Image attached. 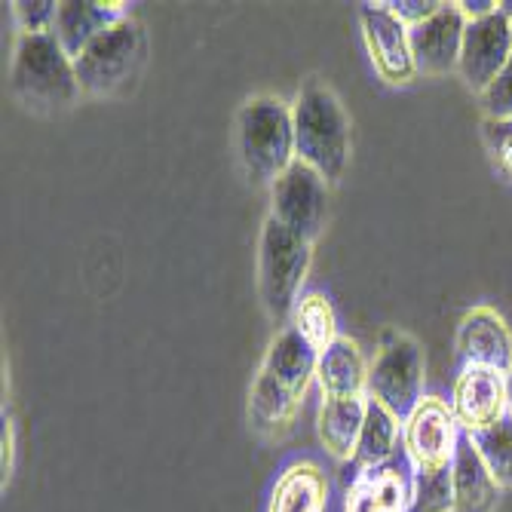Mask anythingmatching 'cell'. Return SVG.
Segmentation results:
<instances>
[{
  "instance_id": "obj_1",
  "label": "cell",
  "mask_w": 512,
  "mask_h": 512,
  "mask_svg": "<svg viewBox=\"0 0 512 512\" xmlns=\"http://www.w3.org/2000/svg\"><path fill=\"white\" fill-rule=\"evenodd\" d=\"M319 353L286 325L279 332L258 368L249 390V427L264 439H279L295 424L310 381L316 378Z\"/></svg>"
},
{
  "instance_id": "obj_2",
  "label": "cell",
  "mask_w": 512,
  "mask_h": 512,
  "mask_svg": "<svg viewBox=\"0 0 512 512\" xmlns=\"http://www.w3.org/2000/svg\"><path fill=\"white\" fill-rule=\"evenodd\" d=\"M295 154L335 184L350 163V117L335 92L322 80H307L292 105Z\"/></svg>"
},
{
  "instance_id": "obj_3",
  "label": "cell",
  "mask_w": 512,
  "mask_h": 512,
  "mask_svg": "<svg viewBox=\"0 0 512 512\" xmlns=\"http://www.w3.org/2000/svg\"><path fill=\"white\" fill-rule=\"evenodd\" d=\"M13 96L34 114H59L74 108L80 99V80L74 59L59 46L53 34H22L16 43L13 71H10Z\"/></svg>"
},
{
  "instance_id": "obj_4",
  "label": "cell",
  "mask_w": 512,
  "mask_h": 512,
  "mask_svg": "<svg viewBox=\"0 0 512 512\" xmlns=\"http://www.w3.org/2000/svg\"><path fill=\"white\" fill-rule=\"evenodd\" d=\"M240 163L255 184H273L295 160L292 108L276 96H255L237 117Z\"/></svg>"
},
{
  "instance_id": "obj_5",
  "label": "cell",
  "mask_w": 512,
  "mask_h": 512,
  "mask_svg": "<svg viewBox=\"0 0 512 512\" xmlns=\"http://www.w3.org/2000/svg\"><path fill=\"white\" fill-rule=\"evenodd\" d=\"M313 261V243L301 240L267 215L258 243V292L267 316L286 325L301 301V286Z\"/></svg>"
},
{
  "instance_id": "obj_6",
  "label": "cell",
  "mask_w": 512,
  "mask_h": 512,
  "mask_svg": "<svg viewBox=\"0 0 512 512\" xmlns=\"http://www.w3.org/2000/svg\"><path fill=\"white\" fill-rule=\"evenodd\" d=\"M145 56H148L145 28L132 16L120 19L74 62L80 89L86 96H114V92H120L138 77Z\"/></svg>"
},
{
  "instance_id": "obj_7",
  "label": "cell",
  "mask_w": 512,
  "mask_h": 512,
  "mask_svg": "<svg viewBox=\"0 0 512 512\" xmlns=\"http://www.w3.org/2000/svg\"><path fill=\"white\" fill-rule=\"evenodd\" d=\"M427 381L424 350L411 335H390L368 368V399L390 408L399 421L421 405Z\"/></svg>"
},
{
  "instance_id": "obj_8",
  "label": "cell",
  "mask_w": 512,
  "mask_h": 512,
  "mask_svg": "<svg viewBox=\"0 0 512 512\" xmlns=\"http://www.w3.org/2000/svg\"><path fill=\"white\" fill-rule=\"evenodd\" d=\"M270 218L301 240L316 243L329 218V181L307 163L295 160L270 184Z\"/></svg>"
},
{
  "instance_id": "obj_9",
  "label": "cell",
  "mask_w": 512,
  "mask_h": 512,
  "mask_svg": "<svg viewBox=\"0 0 512 512\" xmlns=\"http://www.w3.org/2000/svg\"><path fill=\"white\" fill-rule=\"evenodd\" d=\"M512 59V10L497 7L494 13L467 22L460 50V77L476 96L491 89V83L503 74Z\"/></svg>"
},
{
  "instance_id": "obj_10",
  "label": "cell",
  "mask_w": 512,
  "mask_h": 512,
  "mask_svg": "<svg viewBox=\"0 0 512 512\" xmlns=\"http://www.w3.org/2000/svg\"><path fill=\"white\" fill-rule=\"evenodd\" d=\"M460 442V427L454 411L439 396H424L402 421V451L417 473L451 467Z\"/></svg>"
},
{
  "instance_id": "obj_11",
  "label": "cell",
  "mask_w": 512,
  "mask_h": 512,
  "mask_svg": "<svg viewBox=\"0 0 512 512\" xmlns=\"http://www.w3.org/2000/svg\"><path fill=\"white\" fill-rule=\"evenodd\" d=\"M362 37L368 46L371 65L390 86H405L417 77L414 59H411V40L408 28L384 7V4H362L359 10Z\"/></svg>"
},
{
  "instance_id": "obj_12",
  "label": "cell",
  "mask_w": 512,
  "mask_h": 512,
  "mask_svg": "<svg viewBox=\"0 0 512 512\" xmlns=\"http://www.w3.org/2000/svg\"><path fill=\"white\" fill-rule=\"evenodd\" d=\"M451 411L460 433H479L488 430L491 424L503 421L509 414L506 405V375L494 368H476L463 365L454 381L451 393Z\"/></svg>"
},
{
  "instance_id": "obj_13",
  "label": "cell",
  "mask_w": 512,
  "mask_h": 512,
  "mask_svg": "<svg viewBox=\"0 0 512 512\" xmlns=\"http://www.w3.org/2000/svg\"><path fill=\"white\" fill-rule=\"evenodd\" d=\"M414 476L417 470L411 467L405 451L402 457L396 454L375 470L356 473L347 488L344 512H411Z\"/></svg>"
},
{
  "instance_id": "obj_14",
  "label": "cell",
  "mask_w": 512,
  "mask_h": 512,
  "mask_svg": "<svg viewBox=\"0 0 512 512\" xmlns=\"http://www.w3.org/2000/svg\"><path fill=\"white\" fill-rule=\"evenodd\" d=\"M463 34H467V16L460 13L457 4H442L436 16L408 28L411 59H414L417 74L442 77L454 71L460 65Z\"/></svg>"
},
{
  "instance_id": "obj_15",
  "label": "cell",
  "mask_w": 512,
  "mask_h": 512,
  "mask_svg": "<svg viewBox=\"0 0 512 512\" xmlns=\"http://www.w3.org/2000/svg\"><path fill=\"white\" fill-rule=\"evenodd\" d=\"M457 356L463 365L494 368L506 375L512 368V332L506 319L491 307H473L463 313L457 325Z\"/></svg>"
},
{
  "instance_id": "obj_16",
  "label": "cell",
  "mask_w": 512,
  "mask_h": 512,
  "mask_svg": "<svg viewBox=\"0 0 512 512\" xmlns=\"http://www.w3.org/2000/svg\"><path fill=\"white\" fill-rule=\"evenodd\" d=\"M126 4H99V0H65L59 4V16L53 25V37L68 53V59H80L92 43H96L108 28H114L129 13Z\"/></svg>"
},
{
  "instance_id": "obj_17",
  "label": "cell",
  "mask_w": 512,
  "mask_h": 512,
  "mask_svg": "<svg viewBox=\"0 0 512 512\" xmlns=\"http://www.w3.org/2000/svg\"><path fill=\"white\" fill-rule=\"evenodd\" d=\"M451 491H454V512H497L503 488L485 467L473 439L460 433L454 460H451Z\"/></svg>"
},
{
  "instance_id": "obj_18",
  "label": "cell",
  "mask_w": 512,
  "mask_h": 512,
  "mask_svg": "<svg viewBox=\"0 0 512 512\" xmlns=\"http://www.w3.org/2000/svg\"><path fill=\"white\" fill-rule=\"evenodd\" d=\"M368 362L356 341L338 335L319 353L316 378L322 387V399H356L368 393Z\"/></svg>"
},
{
  "instance_id": "obj_19",
  "label": "cell",
  "mask_w": 512,
  "mask_h": 512,
  "mask_svg": "<svg viewBox=\"0 0 512 512\" xmlns=\"http://www.w3.org/2000/svg\"><path fill=\"white\" fill-rule=\"evenodd\" d=\"M329 506V479L313 460H298L283 470L270 491L267 512H325Z\"/></svg>"
},
{
  "instance_id": "obj_20",
  "label": "cell",
  "mask_w": 512,
  "mask_h": 512,
  "mask_svg": "<svg viewBox=\"0 0 512 512\" xmlns=\"http://www.w3.org/2000/svg\"><path fill=\"white\" fill-rule=\"evenodd\" d=\"M365 408H368V396L322 399L319 414H316V433H319L322 448L335 460H353L356 442L365 424Z\"/></svg>"
},
{
  "instance_id": "obj_21",
  "label": "cell",
  "mask_w": 512,
  "mask_h": 512,
  "mask_svg": "<svg viewBox=\"0 0 512 512\" xmlns=\"http://www.w3.org/2000/svg\"><path fill=\"white\" fill-rule=\"evenodd\" d=\"M399 439H402V421L384 408L381 402L368 399V408H365V424H362V433H359V442H356V454H353V470L356 473H365V470H375L381 463L393 460L399 454Z\"/></svg>"
},
{
  "instance_id": "obj_22",
  "label": "cell",
  "mask_w": 512,
  "mask_h": 512,
  "mask_svg": "<svg viewBox=\"0 0 512 512\" xmlns=\"http://www.w3.org/2000/svg\"><path fill=\"white\" fill-rule=\"evenodd\" d=\"M292 329L316 350L322 353L335 338H338V313L322 292H307L301 295L295 313H292Z\"/></svg>"
},
{
  "instance_id": "obj_23",
  "label": "cell",
  "mask_w": 512,
  "mask_h": 512,
  "mask_svg": "<svg viewBox=\"0 0 512 512\" xmlns=\"http://www.w3.org/2000/svg\"><path fill=\"white\" fill-rule=\"evenodd\" d=\"M470 439L479 457L485 460V467L491 470V476L497 479V485L512 488V414H506L503 421L491 424L488 430L473 433Z\"/></svg>"
},
{
  "instance_id": "obj_24",
  "label": "cell",
  "mask_w": 512,
  "mask_h": 512,
  "mask_svg": "<svg viewBox=\"0 0 512 512\" xmlns=\"http://www.w3.org/2000/svg\"><path fill=\"white\" fill-rule=\"evenodd\" d=\"M411 512H454L451 467L424 470V473H417V476H414Z\"/></svg>"
},
{
  "instance_id": "obj_25",
  "label": "cell",
  "mask_w": 512,
  "mask_h": 512,
  "mask_svg": "<svg viewBox=\"0 0 512 512\" xmlns=\"http://www.w3.org/2000/svg\"><path fill=\"white\" fill-rule=\"evenodd\" d=\"M482 138L485 148L491 154V163L497 166V172L512 181V117L509 120H482Z\"/></svg>"
},
{
  "instance_id": "obj_26",
  "label": "cell",
  "mask_w": 512,
  "mask_h": 512,
  "mask_svg": "<svg viewBox=\"0 0 512 512\" xmlns=\"http://www.w3.org/2000/svg\"><path fill=\"white\" fill-rule=\"evenodd\" d=\"M13 16L22 34H53L59 4H53V0H16Z\"/></svg>"
},
{
  "instance_id": "obj_27",
  "label": "cell",
  "mask_w": 512,
  "mask_h": 512,
  "mask_svg": "<svg viewBox=\"0 0 512 512\" xmlns=\"http://www.w3.org/2000/svg\"><path fill=\"white\" fill-rule=\"evenodd\" d=\"M512 10V7H509ZM482 111L491 120H509L512 117V59L503 68V74L491 83L488 92H482Z\"/></svg>"
},
{
  "instance_id": "obj_28",
  "label": "cell",
  "mask_w": 512,
  "mask_h": 512,
  "mask_svg": "<svg viewBox=\"0 0 512 512\" xmlns=\"http://www.w3.org/2000/svg\"><path fill=\"white\" fill-rule=\"evenodd\" d=\"M405 28H414L427 22L430 16H436L442 10V0H390V4H384Z\"/></svg>"
},
{
  "instance_id": "obj_29",
  "label": "cell",
  "mask_w": 512,
  "mask_h": 512,
  "mask_svg": "<svg viewBox=\"0 0 512 512\" xmlns=\"http://www.w3.org/2000/svg\"><path fill=\"white\" fill-rule=\"evenodd\" d=\"M13 454H16V430H13V421H4V454H0V473H4V485L13 476Z\"/></svg>"
},
{
  "instance_id": "obj_30",
  "label": "cell",
  "mask_w": 512,
  "mask_h": 512,
  "mask_svg": "<svg viewBox=\"0 0 512 512\" xmlns=\"http://www.w3.org/2000/svg\"><path fill=\"white\" fill-rule=\"evenodd\" d=\"M506 405H509V414H512V368L506 371Z\"/></svg>"
}]
</instances>
